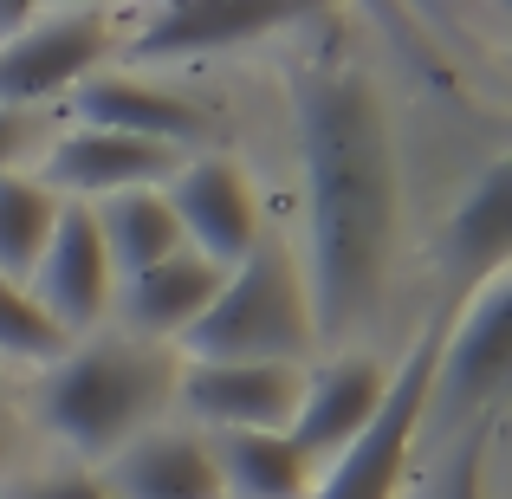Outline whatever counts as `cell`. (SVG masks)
<instances>
[{
    "instance_id": "1",
    "label": "cell",
    "mask_w": 512,
    "mask_h": 499,
    "mask_svg": "<svg viewBox=\"0 0 512 499\" xmlns=\"http://www.w3.org/2000/svg\"><path fill=\"white\" fill-rule=\"evenodd\" d=\"M292 130H299L305 240H312L305 260L312 337L338 344L383 305L402 182L376 78L331 20L292 59Z\"/></svg>"
},
{
    "instance_id": "2",
    "label": "cell",
    "mask_w": 512,
    "mask_h": 499,
    "mask_svg": "<svg viewBox=\"0 0 512 499\" xmlns=\"http://www.w3.org/2000/svg\"><path fill=\"white\" fill-rule=\"evenodd\" d=\"M175 376L182 363L163 344L143 337H98V344H72L39 383V422L85 461H111L150 422L175 402Z\"/></svg>"
},
{
    "instance_id": "3",
    "label": "cell",
    "mask_w": 512,
    "mask_h": 499,
    "mask_svg": "<svg viewBox=\"0 0 512 499\" xmlns=\"http://www.w3.org/2000/svg\"><path fill=\"white\" fill-rule=\"evenodd\" d=\"M188 363H299L312 337V299L286 240H253V253L221 273V292L182 337Z\"/></svg>"
},
{
    "instance_id": "4",
    "label": "cell",
    "mask_w": 512,
    "mask_h": 499,
    "mask_svg": "<svg viewBox=\"0 0 512 499\" xmlns=\"http://www.w3.org/2000/svg\"><path fill=\"white\" fill-rule=\"evenodd\" d=\"M441 331H448V312L428 318L422 337L409 344V357L389 370V389H383V402H376L370 428H363L344 454H331V461H325L312 499H396L402 467H409V448H415V428H422L428 402H435L428 389H435Z\"/></svg>"
},
{
    "instance_id": "5",
    "label": "cell",
    "mask_w": 512,
    "mask_h": 499,
    "mask_svg": "<svg viewBox=\"0 0 512 499\" xmlns=\"http://www.w3.org/2000/svg\"><path fill=\"white\" fill-rule=\"evenodd\" d=\"M111 13H26L0 39V111H33L39 98L78 91L111 52Z\"/></svg>"
},
{
    "instance_id": "6",
    "label": "cell",
    "mask_w": 512,
    "mask_h": 499,
    "mask_svg": "<svg viewBox=\"0 0 512 499\" xmlns=\"http://www.w3.org/2000/svg\"><path fill=\"white\" fill-rule=\"evenodd\" d=\"M175 227H182V247L227 266H240L260 240V201H253L247 175H240L227 156H195V163H175V175L163 182Z\"/></svg>"
},
{
    "instance_id": "7",
    "label": "cell",
    "mask_w": 512,
    "mask_h": 499,
    "mask_svg": "<svg viewBox=\"0 0 512 499\" xmlns=\"http://www.w3.org/2000/svg\"><path fill=\"white\" fill-rule=\"evenodd\" d=\"M305 370L299 363H188L175 376V402L208 435H260L286 428L299 409Z\"/></svg>"
},
{
    "instance_id": "8",
    "label": "cell",
    "mask_w": 512,
    "mask_h": 499,
    "mask_svg": "<svg viewBox=\"0 0 512 499\" xmlns=\"http://www.w3.org/2000/svg\"><path fill=\"white\" fill-rule=\"evenodd\" d=\"M506 344H512V273H487L474 286L461 318H448L435 350V389L428 396L454 402V409H480L493 389L506 383Z\"/></svg>"
},
{
    "instance_id": "9",
    "label": "cell",
    "mask_w": 512,
    "mask_h": 499,
    "mask_svg": "<svg viewBox=\"0 0 512 499\" xmlns=\"http://www.w3.org/2000/svg\"><path fill=\"white\" fill-rule=\"evenodd\" d=\"M26 292L46 305V318H52L65 337L91 331L104 312H111L117 273H111V260H104V240H98L91 208H59L52 240H46V253H39L33 279H26Z\"/></svg>"
},
{
    "instance_id": "10",
    "label": "cell",
    "mask_w": 512,
    "mask_h": 499,
    "mask_svg": "<svg viewBox=\"0 0 512 499\" xmlns=\"http://www.w3.org/2000/svg\"><path fill=\"white\" fill-rule=\"evenodd\" d=\"M383 389H389V363H376L370 350H344V357L318 363V370L305 376V389H299L292 422H286L292 448H299L305 461H331V454H344L350 441L370 428Z\"/></svg>"
},
{
    "instance_id": "11",
    "label": "cell",
    "mask_w": 512,
    "mask_h": 499,
    "mask_svg": "<svg viewBox=\"0 0 512 499\" xmlns=\"http://www.w3.org/2000/svg\"><path fill=\"white\" fill-rule=\"evenodd\" d=\"M175 175V150L163 143H143V137H117V130H85L78 124L72 137H59L46 150V169L33 175L46 195H91V201H111L130 195V188H163Z\"/></svg>"
},
{
    "instance_id": "12",
    "label": "cell",
    "mask_w": 512,
    "mask_h": 499,
    "mask_svg": "<svg viewBox=\"0 0 512 499\" xmlns=\"http://www.w3.org/2000/svg\"><path fill=\"white\" fill-rule=\"evenodd\" d=\"M299 7H260V0H175V7L150 13L143 33L130 39V59L137 65H169L188 52H227L240 39H260L273 26H299Z\"/></svg>"
},
{
    "instance_id": "13",
    "label": "cell",
    "mask_w": 512,
    "mask_h": 499,
    "mask_svg": "<svg viewBox=\"0 0 512 499\" xmlns=\"http://www.w3.org/2000/svg\"><path fill=\"white\" fill-rule=\"evenodd\" d=\"M104 487L111 499H221V474H214L208 435L188 428H150L130 448L104 461Z\"/></svg>"
},
{
    "instance_id": "14",
    "label": "cell",
    "mask_w": 512,
    "mask_h": 499,
    "mask_svg": "<svg viewBox=\"0 0 512 499\" xmlns=\"http://www.w3.org/2000/svg\"><path fill=\"white\" fill-rule=\"evenodd\" d=\"M72 111L85 130H117V137H143V143H195L201 130H208V117H201V104L175 98L163 85H143V78H98L91 72L85 85L72 91Z\"/></svg>"
},
{
    "instance_id": "15",
    "label": "cell",
    "mask_w": 512,
    "mask_h": 499,
    "mask_svg": "<svg viewBox=\"0 0 512 499\" xmlns=\"http://www.w3.org/2000/svg\"><path fill=\"white\" fill-rule=\"evenodd\" d=\"M214 292H221V266L182 247L175 260L150 266V273H137V279H124V318H130V337H143V344L182 337L201 312H208Z\"/></svg>"
},
{
    "instance_id": "16",
    "label": "cell",
    "mask_w": 512,
    "mask_h": 499,
    "mask_svg": "<svg viewBox=\"0 0 512 499\" xmlns=\"http://www.w3.org/2000/svg\"><path fill=\"white\" fill-rule=\"evenodd\" d=\"M104 240V260H111L117 279H137L150 266H163L182 253V227H175V208L163 188H130V195H111L91 208Z\"/></svg>"
},
{
    "instance_id": "17",
    "label": "cell",
    "mask_w": 512,
    "mask_h": 499,
    "mask_svg": "<svg viewBox=\"0 0 512 499\" xmlns=\"http://www.w3.org/2000/svg\"><path fill=\"white\" fill-rule=\"evenodd\" d=\"M221 499H305L312 487V461L292 448L286 428H260V435H208Z\"/></svg>"
},
{
    "instance_id": "18",
    "label": "cell",
    "mask_w": 512,
    "mask_h": 499,
    "mask_svg": "<svg viewBox=\"0 0 512 499\" xmlns=\"http://www.w3.org/2000/svg\"><path fill=\"white\" fill-rule=\"evenodd\" d=\"M448 247H454V260L480 279L506 266V247H512V163L506 156L487 163V175L461 195V208H454V221H448Z\"/></svg>"
},
{
    "instance_id": "19",
    "label": "cell",
    "mask_w": 512,
    "mask_h": 499,
    "mask_svg": "<svg viewBox=\"0 0 512 499\" xmlns=\"http://www.w3.org/2000/svg\"><path fill=\"white\" fill-rule=\"evenodd\" d=\"M52 221H59V195H46L20 169L0 175V279H13V286L33 279L39 253L52 240Z\"/></svg>"
},
{
    "instance_id": "20",
    "label": "cell",
    "mask_w": 512,
    "mask_h": 499,
    "mask_svg": "<svg viewBox=\"0 0 512 499\" xmlns=\"http://www.w3.org/2000/svg\"><path fill=\"white\" fill-rule=\"evenodd\" d=\"M72 350V337L46 318V305L33 299L26 286L0 279V357H20V363H59Z\"/></svg>"
},
{
    "instance_id": "21",
    "label": "cell",
    "mask_w": 512,
    "mask_h": 499,
    "mask_svg": "<svg viewBox=\"0 0 512 499\" xmlns=\"http://www.w3.org/2000/svg\"><path fill=\"white\" fill-rule=\"evenodd\" d=\"M441 499H487V422L454 448L448 474H441Z\"/></svg>"
},
{
    "instance_id": "22",
    "label": "cell",
    "mask_w": 512,
    "mask_h": 499,
    "mask_svg": "<svg viewBox=\"0 0 512 499\" xmlns=\"http://www.w3.org/2000/svg\"><path fill=\"white\" fill-rule=\"evenodd\" d=\"M0 499H111L98 474H46V480H20V487H7Z\"/></svg>"
},
{
    "instance_id": "23",
    "label": "cell",
    "mask_w": 512,
    "mask_h": 499,
    "mask_svg": "<svg viewBox=\"0 0 512 499\" xmlns=\"http://www.w3.org/2000/svg\"><path fill=\"white\" fill-rule=\"evenodd\" d=\"M26 143H33V111H0V175L20 163Z\"/></svg>"
},
{
    "instance_id": "24",
    "label": "cell",
    "mask_w": 512,
    "mask_h": 499,
    "mask_svg": "<svg viewBox=\"0 0 512 499\" xmlns=\"http://www.w3.org/2000/svg\"><path fill=\"white\" fill-rule=\"evenodd\" d=\"M0 461H7V415H0Z\"/></svg>"
}]
</instances>
